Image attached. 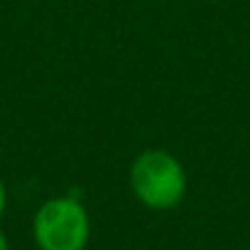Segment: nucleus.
<instances>
[{
	"instance_id": "1",
	"label": "nucleus",
	"mask_w": 250,
	"mask_h": 250,
	"mask_svg": "<svg viewBox=\"0 0 250 250\" xmlns=\"http://www.w3.org/2000/svg\"><path fill=\"white\" fill-rule=\"evenodd\" d=\"M133 194L155 211L174 208L187 191V174L177 157L165 150H145L130 167Z\"/></svg>"
},
{
	"instance_id": "2",
	"label": "nucleus",
	"mask_w": 250,
	"mask_h": 250,
	"mask_svg": "<svg viewBox=\"0 0 250 250\" xmlns=\"http://www.w3.org/2000/svg\"><path fill=\"white\" fill-rule=\"evenodd\" d=\"M32 235L40 250H83L91 235L86 208L69 196L49 199L32 221Z\"/></svg>"
},
{
	"instance_id": "3",
	"label": "nucleus",
	"mask_w": 250,
	"mask_h": 250,
	"mask_svg": "<svg viewBox=\"0 0 250 250\" xmlns=\"http://www.w3.org/2000/svg\"><path fill=\"white\" fill-rule=\"evenodd\" d=\"M5 201H8V194H5V184H3V179H0V216H3V211H5Z\"/></svg>"
},
{
	"instance_id": "4",
	"label": "nucleus",
	"mask_w": 250,
	"mask_h": 250,
	"mask_svg": "<svg viewBox=\"0 0 250 250\" xmlns=\"http://www.w3.org/2000/svg\"><path fill=\"white\" fill-rule=\"evenodd\" d=\"M0 250H8V238H5L3 230H0Z\"/></svg>"
}]
</instances>
